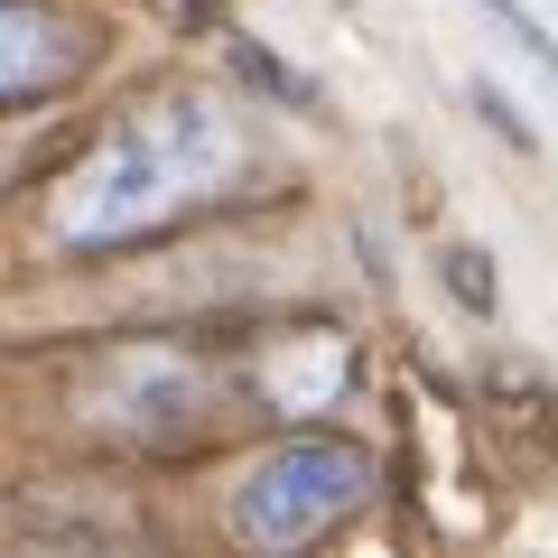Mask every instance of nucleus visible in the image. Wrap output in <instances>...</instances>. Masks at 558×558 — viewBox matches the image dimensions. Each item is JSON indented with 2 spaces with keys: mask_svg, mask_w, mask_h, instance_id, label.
<instances>
[{
  "mask_svg": "<svg viewBox=\"0 0 558 558\" xmlns=\"http://www.w3.org/2000/svg\"><path fill=\"white\" fill-rule=\"evenodd\" d=\"M242 168H252V140L223 102L159 94V102H131L75 159L47 223H57L65 252H121V242H149L168 223L205 215L215 196H233Z\"/></svg>",
  "mask_w": 558,
  "mask_h": 558,
  "instance_id": "1",
  "label": "nucleus"
},
{
  "mask_svg": "<svg viewBox=\"0 0 558 558\" xmlns=\"http://www.w3.org/2000/svg\"><path fill=\"white\" fill-rule=\"evenodd\" d=\"M373 457H363L354 438H279L270 457L242 475L233 494V531L252 539V549H317L326 531H344V521L373 502Z\"/></svg>",
  "mask_w": 558,
  "mask_h": 558,
  "instance_id": "2",
  "label": "nucleus"
},
{
  "mask_svg": "<svg viewBox=\"0 0 558 558\" xmlns=\"http://www.w3.org/2000/svg\"><path fill=\"white\" fill-rule=\"evenodd\" d=\"M94 400H102L112 428H131V438H186L215 391H205V373L186 354H168V344H131V354L102 363Z\"/></svg>",
  "mask_w": 558,
  "mask_h": 558,
  "instance_id": "3",
  "label": "nucleus"
},
{
  "mask_svg": "<svg viewBox=\"0 0 558 558\" xmlns=\"http://www.w3.org/2000/svg\"><path fill=\"white\" fill-rule=\"evenodd\" d=\"M84 75V38L38 10V0H0V102H47Z\"/></svg>",
  "mask_w": 558,
  "mask_h": 558,
  "instance_id": "4",
  "label": "nucleus"
},
{
  "mask_svg": "<svg viewBox=\"0 0 558 558\" xmlns=\"http://www.w3.org/2000/svg\"><path fill=\"white\" fill-rule=\"evenodd\" d=\"M344 373H354L344 336H299V344H279V354H260V400L279 418H307L344 391Z\"/></svg>",
  "mask_w": 558,
  "mask_h": 558,
  "instance_id": "5",
  "label": "nucleus"
},
{
  "mask_svg": "<svg viewBox=\"0 0 558 558\" xmlns=\"http://www.w3.org/2000/svg\"><path fill=\"white\" fill-rule=\"evenodd\" d=\"M475 10H484V20H494V28H502V38H512L531 65H539V75H549V94H558V38H549V28H539L521 0H475Z\"/></svg>",
  "mask_w": 558,
  "mask_h": 558,
  "instance_id": "6",
  "label": "nucleus"
},
{
  "mask_svg": "<svg viewBox=\"0 0 558 558\" xmlns=\"http://www.w3.org/2000/svg\"><path fill=\"white\" fill-rule=\"evenodd\" d=\"M233 65H242V75H252V84H270V94H279V102H307V84H299V75H289V65H270V57H260V47H252V38H233Z\"/></svg>",
  "mask_w": 558,
  "mask_h": 558,
  "instance_id": "7",
  "label": "nucleus"
},
{
  "mask_svg": "<svg viewBox=\"0 0 558 558\" xmlns=\"http://www.w3.org/2000/svg\"><path fill=\"white\" fill-rule=\"evenodd\" d=\"M475 112H484V121H494V131H502V140H521V149H531V121H521V112H512V102H502V84H475Z\"/></svg>",
  "mask_w": 558,
  "mask_h": 558,
  "instance_id": "8",
  "label": "nucleus"
},
{
  "mask_svg": "<svg viewBox=\"0 0 558 558\" xmlns=\"http://www.w3.org/2000/svg\"><path fill=\"white\" fill-rule=\"evenodd\" d=\"M447 279H457V289H465V299H494V279H484V252H457V260H447Z\"/></svg>",
  "mask_w": 558,
  "mask_h": 558,
  "instance_id": "9",
  "label": "nucleus"
}]
</instances>
